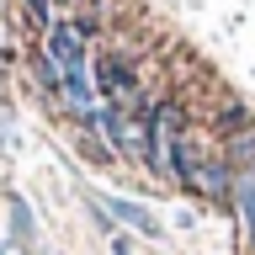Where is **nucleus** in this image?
<instances>
[{
	"instance_id": "nucleus-1",
	"label": "nucleus",
	"mask_w": 255,
	"mask_h": 255,
	"mask_svg": "<svg viewBox=\"0 0 255 255\" xmlns=\"http://www.w3.org/2000/svg\"><path fill=\"white\" fill-rule=\"evenodd\" d=\"M96 75V101H107V107H138V75H133V64L123 59V53H112V59L91 64Z\"/></svg>"
},
{
	"instance_id": "nucleus-15",
	"label": "nucleus",
	"mask_w": 255,
	"mask_h": 255,
	"mask_svg": "<svg viewBox=\"0 0 255 255\" xmlns=\"http://www.w3.org/2000/svg\"><path fill=\"white\" fill-rule=\"evenodd\" d=\"M0 255H11V245H0Z\"/></svg>"
},
{
	"instance_id": "nucleus-4",
	"label": "nucleus",
	"mask_w": 255,
	"mask_h": 255,
	"mask_svg": "<svg viewBox=\"0 0 255 255\" xmlns=\"http://www.w3.org/2000/svg\"><path fill=\"white\" fill-rule=\"evenodd\" d=\"M202 159H207V149H202V138H181V143H170V175L181 181V191H191L197 197V170H202Z\"/></svg>"
},
{
	"instance_id": "nucleus-7",
	"label": "nucleus",
	"mask_w": 255,
	"mask_h": 255,
	"mask_svg": "<svg viewBox=\"0 0 255 255\" xmlns=\"http://www.w3.org/2000/svg\"><path fill=\"white\" fill-rule=\"evenodd\" d=\"M27 69H32V80H37V91H43L48 101H59V107H64V69H59V64H53V59H48L43 48H32Z\"/></svg>"
},
{
	"instance_id": "nucleus-6",
	"label": "nucleus",
	"mask_w": 255,
	"mask_h": 255,
	"mask_svg": "<svg viewBox=\"0 0 255 255\" xmlns=\"http://www.w3.org/2000/svg\"><path fill=\"white\" fill-rule=\"evenodd\" d=\"M197 197H213V202H229V197H234V170L223 165L218 149H213V154L202 159V170H197Z\"/></svg>"
},
{
	"instance_id": "nucleus-3",
	"label": "nucleus",
	"mask_w": 255,
	"mask_h": 255,
	"mask_svg": "<svg viewBox=\"0 0 255 255\" xmlns=\"http://www.w3.org/2000/svg\"><path fill=\"white\" fill-rule=\"evenodd\" d=\"M101 202H107V213L117 218V229H133V234H143V239H159V234H165V223H159V218H154V213H149L143 202L123 197V191H107Z\"/></svg>"
},
{
	"instance_id": "nucleus-10",
	"label": "nucleus",
	"mask_w": 255,
	"mask_h": 255,
	"mask_svg": "<svg viewBox=\"0 0 255 255\" xmlns=\"http://www.w3.org/2000/svg\"><path fill=\"white\" fill-rule=\"evenodd\" d=\"M245 128H255V107H250V101L218 107V117H213V133H218V138H234V133H245Z\"/></svg>"
},
{
	"instance_id": "nucleus-5",
	"label": "nucleus",
	"mask_w": 255,
	"mask_h": 255,
	"mask_svg": "<svg viewBox=\"0 0 255 255\" xmlns=\"http://www.w3.org/2000/svg\"><path fill=\"white\" fill-rule=\"evenodd\" d=\"M91 107H101V101H96V75H91V64H75V69H64V112L85 117Z\"/></svg>"
},
{
	"instance_id": "nucleus-14",
	"label": "nucleus",
	"mask_w": 255,
	"mask_h": 255,
	"mask_svg": "<svg viewBox=\"0 0 255 255\" xmlns=\"http://www.w3.org/2000/svg\"><path fill=\"white\" fill-rule=\"evenodd\" d=\"M112 255H138V250L128 245V234H112Z\"/></svg>"
},
{
	"instance_id": "nucleus-2",
	"label": "nucleus",
	"mask_w": 255,
	"mask_h": 255,
	"mask_svg": "<svg viewBox=\"0 0 255 255\" xmlns=\"http://www.w3.org/2000/svg\"><path fill=\"white\" fill-rule=\"evenodd\" d=\"M43 53L59 69H75V64H91V48H85V37L75 32V21H53V27L43 32Z\"/></svg>"
},
{
	"instance_id": "nucleus-12",
	"label": "nucleus",
	"mask_w": 255,
	"mask_h": 255,
	"mask_svg": "<svg viewBox=\"0 0 255 255\" xmlns=\"http://www.w3.org/2000/svg\"><path fill=\"white\" fill-rule=\"evenodd\" d=\"M21 11H27V27L32 32H48L59 16H53V0H21Z\"/></svg>"
},
{
	"instance_id": "nucleus-9",
	"label": "nucleus",
	"mask_w": 255,
	"mask_h": 255,
	"mask_svg": "<svg viewBox=\"0 0 255 255\" xmlns=\"http://www.w3.org/2000/svg\"><path fill=\"white\" fill-rule=\"evenodd\" d=\"M218 154H223V165H229L234 175L255 170V128H245V133H234V138H223Z\"/></svg>"
},
{
	"instance_id": "nucleus-11",
	"label": "nucleus",
	"mask_w": 255,
	"mask_h": 255,
	"mask_svg": "<svg viewBox=\"0 0 255 255\" xmlns=\"http://www.w3.org/2000/svg\"><path fill=\"white\" fill-rule=\"evenodd\" d=\"M229 207L239 213V223H245V234L255 239V170L234 175V197H229Z\"/></svg>"
},
{
	"instance_id": "nucleus-13",
	"label": "nucleus",
	"mask_w": 255,
	"mask_h": 255,
	"mask_svg": "<svg viewBox=\"0 0 255 255\" xmlns=\"http://www.w3.org/2000/svg\"><path fill=\"white\" fill-rule=\"evenodd\" d=\"M75 143H80V154L96 159V165H107V159H112V149H107V138H101V133H75Z\"/></svg>"
},
{
	"instance_id": "nucleus-8",
	"label": "nucleus",
	"mask_w": 255,
	"mask_h": 255,
	"mask_svg": "<svg viewBox=\"0 0 255 255\" xmlns=\"http://www.w3.org/2000/svg\"><path fill=\"white\" fill-rule=\"evenodd\" d=\"M5 213H11V239L21 245V250H32V255H37V218H32V207L11 191V197H5Z\"/></svg>"
}]
</instances>
